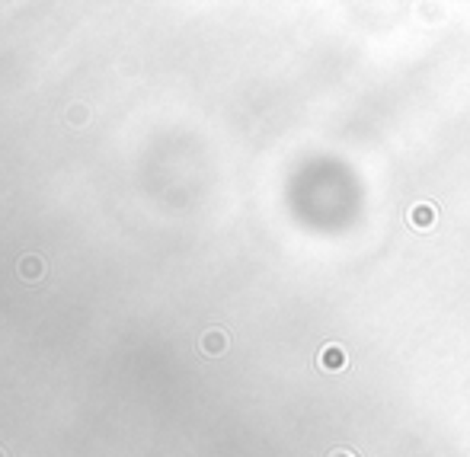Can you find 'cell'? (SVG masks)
<instances>
[{"mask_svg":"<svg viewBox=\"0 0 470 457\" xmlns=\"http://www.w3.org/2000/svg\"><path fill=\"white\" fill-rule=\"evenodd\" d=\"M317 365L323 371H342L349 365V352L339 346V342H329V346L320 349V355H317Z\"/></svg>","mask_w":470,"mask_h":457,"instance_id":"6da1fadb","label":"cell"},{"mask_svg":"<svg viewBox=\"0 0 470 457\" xmlns=\"http://www.w3.org/2000/svg\"><path fill=\"white\" fill-rule=\"evenodd\" d=\"M409 227L416 230H429L435 224V205L432 202H416L413 208H409Z\"/></svg>","mask_w":470,"mask_h":457,"instance_id":"7a4b0ae2","label":"cell"},{"mask_svg":"<svg viewBox=\"0 0 470 457\" xmlns=\"http://www.w3.org/2000/svg\"><path fill=\"white\" fill-rule=\"evenodd\" d=\"M202 349H205L208 355H221L224 349H228V336H224L221 329H211V333L202 336Z\"/></svg>","mask_w":470,"mask_h":457,"instance_id":"3957f363","label":"cell"},{"mask_svg":"<svg viewBox=\"0 0 470 457\" xmlns=\"http://www.w3.org/2000/svg\"><path fill=\"white\" fill-rule=\"evenodd\" d=\"M23 269H26V275H29V278H36V275H39V272H36V269H39V262H36V260H26V262H23Z\"/></svg>","mask_w":470,"mask_h":457,"instance_id":"277c9868","label":"cell"},{"mask_svg":"<svg viewBox=\"0 0 470 457\" xmlns=\"http://www.w3.org/2000/svg\"><path fill=\"white\" fill-rule=\"evenodd\" d=\"M329 457H355V454L346 451V448H336V451H329Z\"/></svg>","mask_w":470,"mask_h":457,"instance_id":"5b68a950","label":"cell"},{"mask_svg":"<svg viewBox=\"0 0 470 457\" xmlns=\"http://www.w3.org/2000/svg\"><path fill=\"white\" fill-rule=\"evenodd\" d=\"M0 457H4V451H0Z\"/></svg>","mask_w":470,"mask_h":457,"instance_id":"8992f818","label":"cell"}]
</instances>
